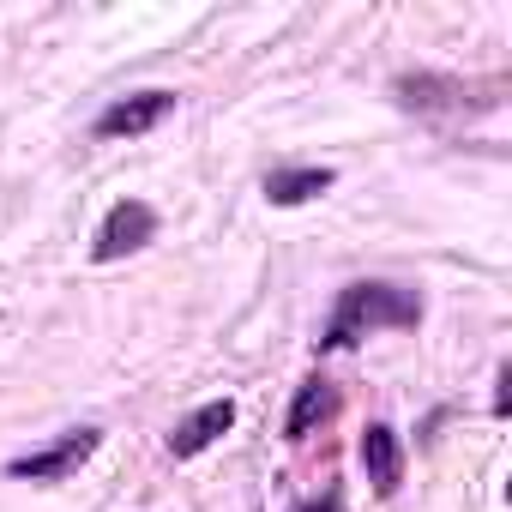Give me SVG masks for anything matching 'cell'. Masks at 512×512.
<instances>
[{
  "label": "cell",
  "instance_id": "6da1fadb",
  "mask_svg": "<svg viewBox=\"0 0 512 512\" xmlns=\"http://www.w3.org/2000/svg\"><path fill=\"white\" fill-rule=\"evenodd\" d=\"M422 308L404 296V290H392V284H356V290H344V302H338V314H332V326H326V350H344V344H356L362 332H374V326H410Z\"/></svg>",
  "mask_w": 512,
  "mask_h": 512
},
{
  "label": "cell",
  "instance_id": "7a4b0ae2",
  "mask_svg": "<svg viewBox=\"0 0 512 512\" xmlns=\"http://www.w3.org/2000/svg\"><path fill=\"white\" fill-rule=\"evenodd\" d=\"M97 440H103L97 428H67L61 440H49L43 452H25V458H13L7 470H13L19 482H61L67 470H79V464L97 452Z\"/></svg>",
  "mask_w": 512,
  "mask_h": 512
},
{
  "label": "cell",
  "instance_id": "3957f363",
  "mask_svg": "<svg viewBox=\"0 0 512 512\" xmlns=\"http://www.w3.org/2000/svg\"><path fill=\"white\" fill-rule=\"evenodd\" d=\"M157 235V211L145 205V199H121L109 217H103V229H97V260L109 266V260H121V253H139L145 241Z\"/></svg>",
  "mask_w": 512,
  "mask_h": 512
},
{
  "label": "cell",
  "instance_id": "277c9868",
  "mask_svg": "<svg viewBox=\"0 0 512 512\" xmlns=\"http://www.w3.org/2000/svg\"><path fill=\"white\" fill-rule=\"evenodd\" d=\"M169 109H175V91H139V97H121L115 109H103L97 133H103V139H139V133L163 127Z\"/></svg>",
  "mask_w": 512,
  "mask_h": 512
},
{
  "label": "cell",
  "instance_id": "5b68a950",
  "mask_svg": "<svg viewBox=\"0 0 512 512\" xmlns=\"http://www.w3.org/2000/svg\"><path fill=\"white\" fill-rule=\"evenodd\" d=\"M229 422H235V404L229 398H217V404H199L175 434H169V452L175 458H193V452H205L217 434H229Z\"/></svg>",
  "mask_w": 512,
  "mask_h": 512
},
{
  "label": "cell",
  "instance_id": "8992f818",
  "mask_svg": "<svg viewBox=\"0 0 512 512\" xmlns=\"http://www.w3.org/2000/svg\"><path fill=\"white\" fill-rule=\"evenodd\" d=\"M362 470H368V482H374L380 494L398 488V476H404V446H398V434H392L386 422H368V434H362Z\"/></svg>",
  "mask_w": 512,
  "mask_h": 512
},
{
  "label": "cell",
  "instance_id": "52a82bcc",
  "mask_svg": "<svg viewBox=\"0 0 512 512\" xmlns=\"http://www.w3.org/2000/svg\"><path fill=\"white\" fill-rule=\"evenodd\" d=\"M332 410H338V392H332L326 380H308V386L296 392V404H290L284 434H290V440H308V434H314V422H326Z\"/></svg>",
  "mask_w": 512,
  "mask_h": 512
},
{
  "label": "cell",
  "instance_id": "ba28073f",
  "mask_svg": "<svg viewBox=\"0 0 512 512\" xmlns=\"http://www.w3.org/2000/svg\"><path fill=\"white\" fill-rule=\"evenodd\" d=\"M332 181H338L332 169H284V175H266V199L272 205H302V199L326 193Z\"/></svg>",
  "mask_w": 512,
  "mask_h": 512
}]
</instances>
